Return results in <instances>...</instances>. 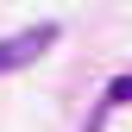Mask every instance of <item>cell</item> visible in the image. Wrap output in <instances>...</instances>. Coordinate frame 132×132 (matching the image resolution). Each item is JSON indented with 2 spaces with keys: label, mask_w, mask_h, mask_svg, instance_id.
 Here are the masks:
<instances>
[{
  "label": "cell",
  "mask_w": 132,
  "mask_h": 132,
  "mask_svg": "<svg viewBox=\"0 0 132 132\" xmlns=\"http://www.w3.org/2000/svg\"><path fill=\"white\" fill-rule=\"evenodd\" d=\"M57 38H63V31H57V19H38V25L13 31V38H0V76H13V69H25V63H38Z\"/></svg>",
  "instance_id": "cell-1"
},
{
  "label": "cell",
  "mask_w": 132,
  "mask_h": 132,
  "mask_svg": "<svg viewBox=\"0 0 132 132\" xmlns=\"http://www.w3.org/2000/svg\"><path fill=\"white\" fill-rule=\"evenodd\" d=\"M126 101H132V76H113L107 94H101V107H126Z\"/></svg>",
  "instance_id": "cell-2"
}]
</instances>
